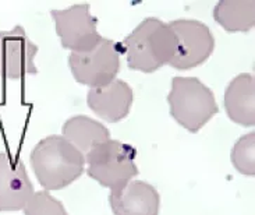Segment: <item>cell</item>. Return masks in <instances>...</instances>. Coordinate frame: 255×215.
<instances>
[{
  "label": "cell",
  "instance_id": "cell-8",
  "mask_svg": "<svg viewBox=\"0 0 255 215\" xmlns=\"http://www.w3.org/2000/svg\"><path fill=\"white\" fill-rule=\"evenodd\" d=\"M38 52V45L28 38L22 25L0 31V77L21 80L25 76H35L38 73L35 66Z\"/></svg>",
  "mask_w": 255,
  "mask_h": 215
},
{
  "label": "cell",
  "instance_id": "cell-7",
  "mask_svg": "<svg viewBox=\"0 0 255 215\" xmlns=\"http://www.w3.org/2000/svg\"><path fill=\"white\" fill-rule=\"evenodd\" d=\"M169 25L176 34L177 50L170 60L176 70H191L209 59L215 49V36L207 24L198 20L179 18Z\"/></svg>",
  "mask_w": 255,
  "mask_h": 215
},
{
  "label": "cell",
  "instance_id": "cell-13",
  "mask_svg": "<svg viewBox=\"0 0 255 215\" xmlns=\"http://www.w3.org/2000/svg\"><path fill=\"white\" fill-rule=\"evenodd\" d=\"M63 137L77 150L87 154L92 147L111 140V132L97 120L84 115H77L67 119L63 125Z\"/></svg>",
  "mask_w": 255,
  "mask_h": 215
},
{
  "label": "cell",
  "instance_id": "cell-3",
  "mask_svg": "<svg viewBox=\"0 0 255 215\" xmlns=\"http://www.w3.org/2000/svg\"><path fill=\"white\" fill-rule=\"evenodd\" d=\"M167 102L172 118L191 133L200 132L219 112L212 90L197 77H173Z\"/></svg>",
  "mask_w": 255,
  "mask_h": 215
},
{
  "label": "cell",
  "instance_id": "cell-14",
  "mask_svg": "<svg viewBox=\"0 0 255 215\" xmlns=\"http://www.w3.org/2000/svg\"><path fill=\"white\" fill-rule=\"evenodd\" d=\"M214 18L228 32H247L255 25V1L221 0L214 8Z\"/></svg>",
  "mask_w": 255,
  "mask_h": 215
},
{
  "label": "cell",
  "instance_id": "cell-6",
  "mask_svg": "<svg viewBox=\"0 0 255 215\" xmlns=\"http://www.w3.org/2000/svg\"><path fill=\"white\" fill-rule=\"evenodd\" d=\"M56 34L64 49L87 52L104 38L98 32V20L90 13V3H77L64 10H52Z\"/></svg>",
  "mask_w": 255,
  "mask_h": 215
},
{
  "label": "cell",
  "instance_id": "cell-12",
  "mask_svg": "<svg viewBox=\"0 0 255 215\" xmlns=\"http://www.w3.org/2000/svg\"><path fill=\"white\" fill-rule=\"evenodd\" d=\"M225 109L237 125H255V78L250 73L236 76L225 91Z\"/></svg>",
  "mask_w": 255,
  "mask_h": 215
},
{
  "label": "cell",
  "instance_id": "cell-9",
  "mask_svg": "<svg viewBox=\"0 0 255 215\" xmlns=\"http://www.w3.org/2000/svg\"><path fill=\"white\" fill-rule=\"evenodd\" d=\"M34 193L24 162L0 153V211H20Z\"/></svg>",
  "mask_w": 255,
  "mask_h": 215
},
{
  "label": "cell",
  "instance_id": "cell-2",
  "mask_svg": "<svg viewBox=\"0 0 255 215\" xmlns=\"http://www.w3.org/2000/svg\"><path fill=\"white\" fill-rule=\"evenodd\" d=\"M31 167L42 188L62 190L84 174L85 157L63 136H48L31 151Z\"/></svg>",
  "mask_w": 255,
  "mask_h": 215
},
{
  "label": "cell",
  "instance_id": "cell-5",
  "mask_svg": "<svg viewBox=\"0 0 255 215\" xmlns=\"http://www.w3.org/2000/svg\"><path fill=\"white\" fill-rule=\"evenodd\" d=\"M71 74L77 83L90 88H102L116 80L120 71L119 43L102 38L95 48L87 52H71L69 56Z\"/></svg>",
  "mask_w": 255,
  "mask_h": 215
},
{
  "label": "cell",
  "instance_id": "cell-4",
  "mask_svg": "<svg viewBox=\"0 0 255 215\" xmlns=\"http://www.w3.org/2000/svg\"><path fill=\"white\" fill-rule=\"evenodd\" d=\"M135 157L137 150L132 146L119 140H108L85 154L87 174L101 186L116 192L139 174Z\"/></svg>",
  "mask_w": 255,
  "mask_h": 215
},
{
  "label": "cell",
  "instance_id": "cell-16",
  "mask_svg": "<svg viewBox=\"0 0 255 215\" xmlns=\"http://www.w3.org/2000/svg\"><path fill=\"white\" fill-rule=\"evenodd\" d=\"M22 210L24 215H69L63 203L46 190L34 193Z\"/></svg>",
  "mask_w": 255,
  "mask_h": 215
},
{
  "label": "cell",
  "instance_id": "cell-15",
  "mask_svg": "<svg viewBox=\"0 0 255 215\" xmlns=\"http://www.w3.org/2000/svg\"><path fill=\"white\" fill-rule=\"evenodd\" d=\"M230 160L235 168L243 175L254 176L255 175V133L251 132L237 143L232 150Z\"/></svg>",
  "mask_w": 255,
  "mask_h": 215
},
{
  "label": "cell",
  "instance_id": "cell-10",
  "mask_svg": "<svg viewBox=\"0 0 255 215\" xmlns=\"http://www.w3.org/2000/svg\"><path fill=\"white\" fill-rule=\"evenodd\" d=\"M132 101V88L125 80L119 78L102 88H90L87 94V104L91 111L109 123H118L127 118Z\"/></svg>",
  "mask_w": 255,
  "mask_h": 215
},
{
  "label": "cell",
  "instance_id": "cell-1",
  "mask_svg": "<svg viewBox=\"0 0 255 215\" xmlns=\"http://www.w3.org/2000/svg\"><path fill=\"white\" fill-rule=\"evenodd\" d=\"M119 48L131 70L149 74L170 63L177 50V39L169 22L148 17L126 36Z\"/></svg>",
  "mask_w": 255,
  "mask_h": 215
},
{
  "label": "cell",
  "instance_id": "cell-11",
  "mask_svg": "<svg viewBox=\"0 0 255 215\" xmlns=\"http://www.w3.org/2000/svg\"><path fill=\"white\" fill-rule=\"evenodd\" d=\"M109 204L115 215H159L160 196L151 183L132 181L111 192Z\"/></svg>",
  "mask_w": 255,
  "mask_h": 215
}]
</instances>
